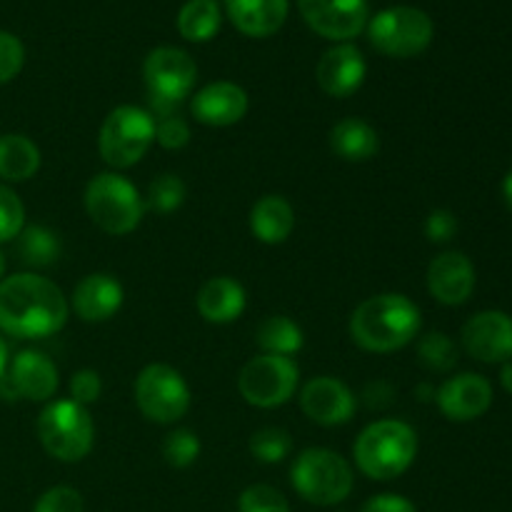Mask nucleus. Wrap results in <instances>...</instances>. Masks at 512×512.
<instances>
[{
    "label": "nucleus",
    "instance_id": "ddd939ff",
    "mask_svg": "<svg viewBox=\"0 0 512 512\" xmlns=\"http://www.w3.org/2000/svg\"><path fill=\"white\" fill-rule=\"evenodd\" d=\"M465 350L480 363L503 365L512 360V318L503 310H483L463 325Z\"/></svg>",
    "mask_w": 512,
    "mask_h": 512
},
{
    "label": "nucleus",
    "instance_id": "f3484780",
    "mask_svg": "<svg viewBox=\"0 0 512 512\" xmlns=\"http://www.w3.org/2000/svg\"><path fill=\"white\" fill-rule=\"evenodd\" d=\"M428 290L443 305L468 303L475 290V268L468 255L458 250L438 255L428 268Z\"/></svg>",
    "mask_w": 512,
    "mask_h": 512
},
{
    "label": "nucleus",
    "instance_id": "4c0bfd02",
    "mask_svg": "<svg viewBox=\"0 0 512 512\" xmlns=\"http://www.w3.org/2000/svg\"><path fill=\"white\" fill-rule=\"evenodd\" d=\"M100 390H103V383H100V375L95 370H78L70 378V398L83 408L100 398Z\"/></svg>",
    "mask_w": 512,
    "mask_h": 512
},
{
    "label": "nucleus",
    "instance_id": "f8f14e48",
    "mask_svg": "<svg viewBox=\"0 0 512 512\" xmlns=\"http://www.w3.org/2000/svg\"><path fill=\"white\" fill-rule=\"evenodd\" d=\"M58 390V368L48 355L38 350H20L0 375V395L8 400H33L43 403Z\"/></svg>",
    "mask_w": 512,
    "mask_h": 512
},
{
    "label": "nucleus",
    "instance_id": "bb28decb",
    "mask_svg": "<svg viewBox=\"0 0 512 512\" xmlns=\"http://www.w3.org/2000/svg\"><path fill=\"white\" fill-rule=\"evenodd\" d=\"M178 30L190 43H205L220 30L218 0H188L178 13Z\"/></svg>",
    "mask_w": 512,
    "mask_h": 512
},
{
    "label": "nucleus",
    "instance_id": "a878e982",
    "mask_svg": "<svg viewBox=\"0 0 512 512\" xmlns=\"http://www.w3.org/2000/svg\"><path fill=\"white\" fill-rule=\"evenodd\" d=\"M15 253L28 268H50L60 258V240L43 225H28L15 238Z\"/></svg>",
    "mask_w": 512,
    "mask_h": 512
},
{
    "label": "nucleus",
    "instance_id": "a211bd4d",
    "mask_svg": "<svg viewBox=\"0 0 512 512\" xmlns=\"http://www.w3.org/2000/svg\"><path fill=\"white\" fill-rule=\"evenodd\" d=\"M195 120L210 128H228V125L240 123L248 113V95L240 85L218 80V83L205 85L198 90L190 103Z\"/></svg>",
    "mask_w": 512,
    "mask_h": 512
},
{
    "label": "nucleus",
    "instance_id": "58836bf2",
    "mask_svg": "<svg viewBox=\"0 0 512 512\" xmlns=\"http://www.w3.org/2000/svg\"><path fill=\"white\" fill-rule=\"evenodd\" d=\"M455 233H458V220L450 210H433L425 220V235H428L430 243H448Z\"/></svg>",
    "mask_w": 512,
    "mask_h": 512
},
{
    "label": "nucleus",
    "instance_id": "c756f323",
    "mask_svg": "<svg viewBox=\"0 0 512 512\" xmlns=\"http://www.w3.org/2000/svg\"><path fill=\"white\" fill-rule=\"evenodd\" d=\"M185 200V185L178 175H160L150 183L145 210H155L160 215H168L178 210Z\"/></svg>",
    "mask_w": 512,
    "mask_h": 512
},
{
    "label": "nucleus",
    "instance_id": "b1692460",
    "mask_svg": "<svg viewBox=\"0 0 512 512\" xmlns=\"http://www.w3.org/2000/svg\"><path fill=\"white\" fill-rule=\"evenodd\" d=\"M330 148L348 163H363L378 155L380 138L365 120L345 118L330 130Z\"/></svg>",
    "mask_w": 512,
    "mask_h": 512
},
{
    "label": "nucleus",
    "instance_id": "f257e3e1",
    "mask_svg": "<svg viewBox=\"0 0 512 512\" xmlns=\"http://www.w3.org/2000/svg\"><path fill=\"white\" fill-rule=\"evenodd\" d=\"M63 290L35 273H18L0 280V330L10 338L38 340L55 335L68 323Z\"/></svg>",
    "mask_w": 512,
    "mask_h": 512
},
{
    "label": "nucleus",
    "instance_id": "4468645a",
    "mask_svg": "<svg viewBox=\"0 0 512 512\" xmlns=\"http://www.w3.org/2000/svg\"><path fill=\"white\" fill-rule=\"evenodd\" d=\"M305 23L330 40L355 38L368 25V0H298Z\"/></svg>",
    "mask_w": 512,
    "mask_h": 512
},
{
    "label": "nucleus",
    "instance_id": "0eeeda50",
    "mask_svg": "<svg viewBox=\"0 0 512 512\" xmlns=\"http://www.w3.org/2000/svg\"><path fill=\"white\" fill-rule=\"evenodd\" d=\"M155 140V120L148 110L135 105H120L110 110L100 128V158L115 170H125L138 163Z\"/></svg>",
    "mask_w": 512,
    "mask_h": 512
},
{
    "label": "nucleus",
    "instance_id": "7c9ffc66",
    "mask_svg": "<svg viewBox=\"0 0 512 512\" xmlns=\"http://www.w3.org/2000/svg\"><path fill=\"white\" fill-rule=\"evenodd\" d=\"M290 450H293V440L280 428H263L250 438V453L260 463H283L290 455Z\"/></svg>",
    "mask_w": 512,
    "mask_h": 512
},
{
    "label": "nucleus",
    "instance_id": "2f4dec72",
    "mask_svg": "<svg viewBox=\"0 0 512 512\" xmlns=\"http://www.w3.org/2000/svg\"><path fill=\"white\" fill-rule=\"evenodd\" d=\"M200 440L190 430H173L163 443V458L170 468H188L198 460Z\"/></svg>",
    "mask_w": 512,
    "mask_h": 512
},
{
    "label": "nucleus",
    "instance_id": "7ed1b4c3",
    "mask_svg": "<svg viewBox=\"0 0 512 512\" xmlns=\"http://www.w3.org/2000/svg\"><path fill=\"white\" fill-rule=\"evenodd\" d=\"M355 463L370 480H395L413 465L418 435L403 420H378L353 445Z\"/></svg>",
    "mask_w": 512,
    "mask_h": 512
},
{
    "label": "nucleus",
    "instance_id": "f704fd0d",
    "mask_svg": "<svg viewBox=\"0 0 512 512\" xmlns=\"http://www.w3.org/2000/svg\"><path fill=\"white\" fill-rule=\"evenodd\" d=\"M33 512H85L83 495L68 485H58L40 495Z\"/></svg>",
    "mask_w": 512,
    "mask_h": 512
},
{
    "label": "nucleus",
    "instance_id": "37998d69",
    "mask_svg": "<svg viewBox=\"0 0 512 512\" xmlns=\"http://www.w3.org/2000/svg\"><path fill=\"white\" fill-rule=\"evenodd\" d=\"M8 348H5V343H3V338H0V375L5 373V368H8Z\"/></svg>",
    "mask_w": 512,
    "mask_h": 512
},
{
    "label": "nucleus",
    "instance_id": "39448f33",
    "mask_svg": "<svg viewBox=\"0 0 512 512\" xmlns=\"http://www.w3.org/2000/svg\"><path fill=\"white\" fill-rule=\"evenodd\" d=\"M85 210L105 233L128 235L143 220L145 200L128 178L118 173H100L85 188Z\"/></svg>",
    "mask_w": 512,
    "mask_h": 512
},
{
    "label": "nucleus",
    "instance_id": "a19ab883",
    "mask_svg": "<svg viewBox=\"0 0 512 512\" xmlns=\"http://www.w3.org/2000/svg\"><path fill=\"white\" fill-rule=\"evenodd\" d=\"M500 385L512 395V360L503 363V370H500Z\"/></svg>",
    "mask_w": 512,
    "mask_h": 512
},
{
    "label": "nucleus",
    "instance_id": "c9c22d12",
    "mask_svg": "<svg viewBox=\"0 0 512 512\" xmlns=\"http://www.w3.org/2000/svg\"><path fill=\"white\" fill-rule=\"evenodd\" d=\"M25 63V50L15 35L0 30V85L10 83Z\"/></svg>",
    "mask_w": 512,
    "mask_h": 512
},
{
    "label": "nucleus",
    "instance_id": "e433bc0d",
    "mask_svg": "<svg viewBox=\"0 0 512 512\" xmlns=\"http://www.w3.org/2000/svg\"><path fill=\"white\" fill-rule=\"evenodd\" d=\"M155 140L163 145L165 150H180L188 145L190 128L180 115H165L155 123Z\"/></svg>",
    "mask_w": 512,
    "mask_h": 512
},
{
    "label": "nucleus",
    "instance_id": "412c9836",
    "mask_svg": "<svg viewBox=\"0 0 512 512\" xmlns=\"http://www.w3.org/2000/svg\"><path fill=\"white\" fill-rule=\"evenodd\" d=\"M225 8L235 28L250 38L278 33L288 18V0H225Z\"/></svg>",
    "mask_w": 512,
    "mask_h": 512
},
{
    "label": "nucleus",
    "instance_id": "20e7f679",
    "mask_svg": "<svg viewBox=\"0 0 512 512\" xmlns=\"http://www.w3.org/2000/svg\"><path fill=\"white\" fill-rule=\"evenodd\" d=\"M295 493L308 503L330 508L353 493V468L343 455L325 448H308L295 458L290 468Z\"/></svg>",
    "mask_w": 512,
    "mask_h": 512
},
{
    "label": "nucleus",
    "instance_id": "f03ea898",
    "mask_svg": "<svg viewBox=\"0 0 512 512\" xmlns=\"http://www.w3.org/2000/svg\"><path fill=\"white\" fill-rule=\"evenodd\" d=\"M420 333V310L400 293L368 298L350 318V335L368 353H395Z\"/></svg>",
    "mask_w": 512,
    "mask_h": 512
},
{
    "label": "nucleus",
    "instance_id": "cd10ccee",
    "mask_svg": "<svg viewBox=\"0 0 512 512\" xmlns=\"http://www.w3.org/2000/svg\"><path fill=\"white\" fill-rule=\"evenodd\" d=\"M255 338L258 345L270 355H290L298 353L303 348V330L293 323L285 315H273V318H265L263 323L255 330Z\"/></svg>",
    "mask_w": 512,
    "mask_h": 512
},
{
    "label": "nucleus",
    "instance_id": "9d476101",
    "mask_svg": "<svg viewBox=\"0 0 512 512\" xmlns=\"http://www.w3.org/2000/svg\"><path fill=\"white\" fill-rule=\"evenodd\" d=\"M298 380L300 370L293 363V358L263 353L250 360V363H245V368L240 370L238 388L245 403L270 410L280 408V405L293 398Z\"/></svg>",
    "mask_w": 512,
    "mask_h": 512
},
{
    "label": "nucleus",
    "instance_id": "6ab92c4d",
    "mask_svg": "<svg viewBox=\"0 0 512 512\" xmlns=\"http://www.w3.org/2000/svg\"><path fill=\"white\" fill-rule=\"evenodd\" d=\"M365 73H368V65H365L363 53L348 43L330 48L315 68L320 88L333 98H350L355 90H360Z\"/></svg>",
    "mask_w": 512,
    "mask_h": 512
},
{
    "label": "nucleus",
    "instance_id": "393cba45",
    "mask_svg": "<svg viewBox=\"0 0 512 512\" xmlns=\"http://www.w3.org/2000/svg\"><path fill=\"white\" fill-rule=\"evenodd\" d=\"M40 168V150L25 135H0V178L8 183L30 180Z\"/></svg>",
    "mask_w": 512,
    "mask_h": 512
},
{
    "label": "nucleus",
    "instance_id": "c03bdc74",
    "mask_svg": "<svg viewBox=\"0 0 512 512\" xmlns=\"http://www.w3.org/2000/svg\"><path fill=\"white\" fill-rule=\"evenodd\" d=\"M3 273H5V258L3 253H0V280H3Z\"/></svg>",
    "mask_w": 512,
    "mask_h": 512
},
{
    "label": "nucleus",
    "instance_id": "79ce46f5",
    "mask_svg": "<svg viewBox=\"0 0 512 512\" xmlns=\"http://www.w3.org/2000/svg\"><path fill=\"white\" fill-rule=\"evenodd\" d=\"M503 198H505V205H508L510 213H512V170L505 175V180H503Z\"/></svg>",
    "mask_w": 512,
    "mask_h": 512
},
{
    "label": "nucleus",
    "instance_id": "423d86ee",
    "mask_svg": "<svg viewBox=\"0 0 512 512\" xmlns=\"http://www.w3.org/2000/svg\"><path fill=\"white\" fill-rule=\"evenodd\" d=\"M38 438L45 453L63 463H78L93 450L95 428L90 413L73 400H55L40 413Z\"/></svg>",
    "mask_w": 512,
    "mask_h": 512
},
{
    "label": "nucleus",
    "instance_id": "ea45409f",
    "mask_svg": "<svg viewBox=\"0 0 512 512\" xmlns=\"http://www.w3.org/2000/svg\"><path fill=\"white\" fill-rule=\"evenodd\" d=\"M363 512H418V510H415V505L410 503L408 498H403V495L383 493L370 498L368 503L363 505Z\"/></svg>",
    "mask_w": 512,
    "mask_h": 512
},
{
    "label": "nucleus",
    "instance_id": "6e6552de",
    "mask_svg": "<svg viewBox=\"0 0 512 512\" xmlns=\"http://www.w3.org/2000/svg\"><path fill=\"white\" fill-rule=\"evenodd\" d=\"M433 33L430 15L410 5L380 10L368 23L370 43L390 58H415L428 48Z\"/></svg>",
    "mask_w": 512,
    "mask_h": 512
},
{
    "label": "nucleus",
    "instance_id": "72a5a7b5",
    "mask_svg": "<svg viewBox=\"0 0 512 512\" xmlns=\"http://www.w3.org/2000/svg\"><path fill=\"white\" fill-rule=\"evenodd\" d=\"M25 228V208L18 195L0 183V243H8Z\"/></svg>",
    "mask_w": 512,
    "mask_h": 512
},
{
    "label": "nucleus",
    "instance_id": "aec40b11",
    "mask_svg": "<svg viewBox=\"0 0 512 512\" xmlns=\"http://www.w3.org/2000/svg\"><path fill=\"white\" fill-rule=\"evenodd\" d=\"M123 305V285L105 273L85 275L73 290V310L85 323H105Z\"/></svg>",
    "mask_w": 512,
    "mask_h": 512
},
{
    "label": "nucleus",
    "instance_id": "5701e85b",
    "mask_svg": "<svg viewBox=\"0 0 512 512\" xmlns=\"http://www.w3.org/2000/svg\"><path fill=\"white\" fill-rule=\"evenodd\" d=\"M295 228L293 205L280 195H265L253 205L250 230L265 245H280L290 238Z\"/></svg>",
    "mask_w": 512,
    "mask_h": 512
},
{
    "label": "nucleus",
    "instance_id": "c85d7f7f",
    "mask_svg": "<svg viewBox=\"0 0 512 512\" xmlns=\"http://www.w3.org/2000/svg\"><path fill=\"white\" fill-rule=\"evenodd\" d=\"M418 358L433 373H448L458 363V348L445 333H428L418 343Z\"/></svg>",
    "mask_w": 512,
    "mask_h": 512
},
{
    "label": "nucleus",
    "instance_id": "473e14b6",
    "mask_svg": "<svg viewBox=\"0 0 512 512\" xmlns=\"http://www.w3.org/2000/svg\"><path fill=\"white\" fill-rule=\"evenodd\" d=\"M238 512H290L288 500L270 485H250L238 500Z\"/></svg>",
    "mask_w": 512,
    "mask_h": 512
},
{
    "label": "nucleus",
    "instance_id": "1a4fd4ad",
    "mask_svg": "<svg viewBox=\"0 0 512 512\" xmlns=\"http://www.w3.org/2000/svg\"><path fill=\"white\" fill-rule=\"evenodd\" d=\"M143 75L155 110L165 118L190 95L198 78V65L180 48H155L145 58Z\"/></svg>",
    "mask_w": 512,
    "mask_h": 512
},
{
    "label": "nucleus",
    "instance_id": "2eb2a0df",
    "mask_svg": "<svg viewBox=\"0 0 512 512\" xmlns=\"http://www.w3.org/2000/svg\"><path fill=\"white\" fill-rule=\"evenodd\" d=\"M435 400L445 418L453 423H468L488 413L493 405V385L478 373H460L440 385Z\"/></svg>",
    "mask_w": 512,
    "mask_h": 512
},
{
    "label": "nucleus",
    "instance_id": "4be33fe9",
    "mask_svg": "<svg viewBox=\"0 0 512 512\" xmlns=\"http://www.w3.org/2000/svg\"><path fill=\"white\" fill-rule=\"evenodd\" d=\"M195 303H198V313L203 315L208 323H233V320H238L245 310V290L238 280L220 275V278H210L208 283L200 288Z\"/></svg>",
    "mask_w": 512,
    "mask_h": 512
},
{
    "label": "nucleus",
    "instance_id": "dca6fc26",
    "mask_svg": "<svg viewBox=\"0 0 512 512\" xmlns=\"http://www.w3.org/2000/svg\"><path fill=\"white\" fill-rule=\"evenodd\" d=\"M300 408L313 423L335 428L345 425L355 413V395L345 383L335 378H315L300 393Z\"/></svg>",
    "mask_w": 512,
    "mask_h": 512
},
{
    "label": "nucleus",
    "instance_id": "9b49d317",
    "mask_svg": "<svg viewBox=\"0 0 512 512\" xmlns=\"http://www.w3.org/2000/svg\"><path fill=\"white\" fill-rule=\"evenodd\" d=\"M135 403L153 423H175L190 408L188 383L170 365L153 363L135 378Z\"/></svg>",
    "mask_w": 512,
    "mask_h": 512
}]
</instances>
